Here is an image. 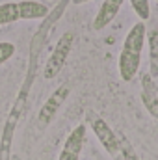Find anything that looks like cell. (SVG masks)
Returning <instances> with one entry per match:
<instances>
[{
	"instance_id": "cell-1",
	"label": "cell",
	"mask_w": 158,
	"mask_h": 160,
	"mask_svg": "<svg viewBox=\"0 0 158 160\" xmlns=\"http://www.w3.org/2000/svg\"><path fill=\"white\" fill-rule=\"evenodd\" d=\"M145 36H147L145 22L140 21L128 30L126 38L123 41V47H121V52H119V62H117V71L123 82H132L134 77L138 75V71H140Z\"/></svg>"
},
{
	"instance_id": "cell-2",
	"label": "cell",
	"mask_w": 158,
	"mask_h": 160,
	"mask_svg": "<svg viewBox=\"0 0 158 160\" xmlns=\"http://www.w3.org/2000/svg\"><path fill=\"white\" fill-rule=\"evenodd\" d=\"M89 125H91V130L93 134L97 136V140L101 142V145L106 149V153L110 157H114L116 160H125V153L126 149L121 147V138L112 130V127L102 119V118H97V116H87Z\"/></svg>"
},
{
	"instance_id": "cell-3",
	"label": "cell",
	"mask_w": 158,
	"mask_h": 160,
	"mask_svg": "<svg viewBox=\"0 0 158 160\" xmlns=\"http://www.w3.org/2000/svg\"><path fill=\"white\" fill-rule=\"evenodd\" d=\"M73 45H75V34L73 32H65L52 50V54L48 56L47 63H45V69H43V77L47 80H52L60 75V71L63 69L71 50H73Z\"/></svg>"
},
{
	"instance_id": "cell-4",
	"label": "cell",
	"mask_w": 158,
	"mask_h": 160,
	"mask_svg": "<svg viewBox=\"0 0 158 160\" xmlns=\"http://www.w3.org/2000/svg\"><path fill=\"white\" fill-rule=\"evenodd\" d=\"M69 86L67 84H63L62 88H58L47 101H45V104L41 106L39 114H37V121H39V125H48L50 121L56 118V114L60 112V108H62V104L65 102V99L69 97Z\"/></svg>"
},
{
	"instance_id": "cell-5",
	"label": "cell",
	"mask_w": 158,
	"mask_h": 160,
	"mask_svg": "<svg viewBox=\"0 0 158 160\" xmlns=\"http://www.w3.org/2000/svg\"><path fill=\"white\" fill-rule=\"evenodd\" d=\"M84 142H86V125H78L73 128V132L63 142V147L60 151L58 160H80Z\"/></svg>"
},
{
	"instance_id": "cell-6",
	"label": "cell",
	"mask_w": 158,
	"mask_h": 160,
	"mask_svg": "<svg viewBox=\"0 0 158 160\" xmlns=\"http://www.w3.org/2000/svg\"><path fill=\"white\" fill-rule=\"evenodd\" d=\"M125 4V0H104L102 6L99 8V13L95 15L93 21V28L95 30H104L116 17H117L121 6Z\"/></svg>"
},
{
	"instance_id": "cell-7",
	"label": "cell",
	"mask_w": 158,
	"mask_h": 160,
	"mask_svg": "<svg viewBox=\"0 0 158 160\" xmlns=\"http://www.w3.org/2000/svg\"><path fill=\"white\" fill-rule=\"evenodd\" d=\"M48 15V8L36 0H21L19 2V17L21 21H36Z\"/></svg>"
},
{
	"instance_id": "cell-8",
	"label": "cell",
	"mask_w": 158,
	"mask_h": 160,
	"mask_svg": "<svg viewBox=\"0 0 158 160\" xmlns=\"http://www.w3.org/2000/svg\"><path fill=\"white\" fill-rule=\"evenodd\" d=\"M141 86H143V91H141V101L145 104V108L149 110V114L153 118L158 119V93H156V88L155 84L151 82L149 75H145L143 80H141Z\"/></svg>"
},
{
	"instance_id": "cell-9",
	"label": "cell",
	"mask_w": 158,
	"mask_h": 160,
	"mask_svg": "<svg viewBox=\"0 0 158 160\" xmlns=\"http://www.w3.org/2000/svg\"><path fill=\"white\" fill-rule=\"evenodd\" d=\"M21 21L19 17V2H6L0 4V26L4 24H11Z\"/></svg>"
},
{
	"instance_id": "cell-10",
	"label": "cell",
	"mask_w": 158,
	"mask_h": 160,
	"mask_svg": "<svg viewBox=\"0 0 158 160\" xmlns=\"http://www.w3.org/2000/svg\"><path fill=\"white\" fill-rule=\"evenodd\" d=\"M130 6L134 9V13L140 17V21H147L151 17V6L149 0H130Z\"/></svg>"
},
{
	"instance_id": "cell-11",
	"label": "cell",
	"mask_w": 158,
	"mask_h": 160,
	"mask_svg": "<svg viewBox=\"0 0 158 160\" xmlns=\"http://www.w3.org/2000/svg\"><path fill=\"white\" fill-rule=\"evenodd\" d=\"M15 54V45L9 41H0V65L6 63Z\"/></svg>"
},
{
	"instance_id": "cell-12",
	"label": "cell",
	"mask_w": 158,
	"mask_h": 160,
	"mask_svg": "<svg viewBox=\"0 0 158 160\" xmlns=\"http://www.w3.org/2000/svg\"><path fill=\"white\" fill-rule=\"evenodd\" d=\"M86 2H91V0H73L75 6H80V4H86Z\"/></svg>"
},
{
	"instance_id": "cell-13",
	"label": "cell",
	"mask_w": 158,
	"mask_h": 160,
	"mask_svg": "<svg viewBox=\"0 0 158 160\" xmlns=\"http://www.w3.org/2000/svg\"><path fill=\"white\" fill-rule=\"evenodd\" d=\"M156 2H158V0H156Z\"/></svg>"
}]
</instances>
